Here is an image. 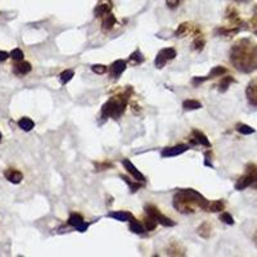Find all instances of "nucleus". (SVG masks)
Here are the masks:
<instances>
[{
    "mask_svg": "<svg viewBox=\"0 0 257 257\" xmlns=\"http://www.w3.org/2000/svg\"><path fill=\"white\" fill-rule=\"evenodd\" d=\"M210 202L194 189H181L174 196V207L180 213H194L197 210L208 211Z\"/></svg>",
    "mask_w": 257,
    "mask_h": 257,
    "instance_id": "f03ea898",
    "label": "nucleus"
},
{
    "mask_svg": "<svg viewBox=\"0 0 257 257\" xmlns=\"http://www.w3.org/2000/svg\"><path fill=\"white\" fill-rule=\"evenodd\" d=\"M91 71L98 73V75H103V73L107 72V67L103 66V64H94L93 67H91Z\"/></svg>",
    "mask_w": 257,
    "mask_h": 257,
    "instance_id": "c9c22d12",
    "label": "nucleus"
},
{
    "mask_svg": "<svg viewBox=\"0 0 257 257\" xmlns=\"http://www.w3.org/2000/svg\"><path fill=\"white\" fill-rule=\"evenodd\" d=\"M130 61L135 64H141L144 62V56L141 53V50L137 49L134 53H133L132 56H130Z\"/></svg>",
    "mask_w": 257,
    "mask_h": 257,
    "instance_id": "7c9ffc66",
    "label": "nucleus"
},
{
    "mask_svg": "<svg viewBox=\"0 0 257 257\" xmlns=\"http://www.w3.org/2000/svg\"><path fill=\"white\" fill-rule=\"evenodd\" d=\"M248 187H253L257 189V166L252 164L247 166L244 175L240 176L235 183L237 190H244Z\"/></svg>",
    "mask_w": 257,
    "mask_h": 257,
    "instance_id": "20e7f679",
    "label": "nucleus"
},
{
    "mask_svg": "<svg viewBox=\"0 0 257 257\" xmlns=\"http://www.w3.org/2000/svg\"><path fill=\"white\" fill-rule=\"evenodd\" d=\"M68 225L73 226L80 233H84L89 228V222H85L79 213H71V216L68 217Z\"/></svg>",
    "mask_w": 257,
    "mask_h": 257,
    "instance_id": "6e6552de",
    "label": "nucleus"
},
{
    "mask_svg": "<svg viewBox=\"0 0 257 257\" xmlns=\"http://www.w3.org/2000/svg\"><path fill=\"white\" fill-rule=\"evenodd\" d=\"M253 239H254V243H256V245H257V231H256V234H254Z\"/></svg>",
    "mask_w": 257,
    "mask_h": 257,
    "instance_id": "a19ab883",
    "label": "nucleus"
},
{
    "mask_svg": "<svg viewBox=\"0 0 257 257\" xmlns=\"http://www.w3.org/2000/svg\"><path fill=\"white\" fill-rule=\"evenodd\" d=\"M189 147L187 144H178V146L174 147H169V148L162 149V152H161V156L162 157H175V156L181 155V153L187 152Z\"/></svg>",
    "mask_w": 257,
    "mask_h": 257,
    "instance_id": "1a4fd4ad",
    "label": "nucleus"
},
{
    "mask_svg": "<svg viewBox=\"0 0 257 257\" xmlns=\"http://www.w3.org/2000/svg\"><path fill=\"white\" fill-rule=\"evenodd\" d=\"M176 57V50L174 48H166V49H162L156 57L155 64L157 68L165 67V64L167 63V61H171Z\"/></svg>",
    "mask_w": 257,
    "mask_h": 257,
    "instance_id": "423d86ee",
    "label": "nucleus"
},
{
    "mask_svg": "<svg viewBox=\"0 0 257 257\" xmlns=\"http://www.w3.org/2000/svg\"><path fill=\"white\" fill-rule=\"evenodd\" d=\"M230 62L242 73L257 71V44L252 39L243 38L235 41L230 49Z\"/></svg>",
    "mask_w": 257,
    "mask_h": 257,
    "instance_id": "f257e3e1",
    "label": "nucleus"
},
{
    "mask_svg": "<svg viewBox=\"0 0 257 257\" xmlns=\"http://www.w3.org/2000/svg\"><path fill=\"white\" fill-rule=\"evenodd\" d=\"M128 99V94H118L116 96H112L108 102L103 105L102 108V117L103 118H108V117H112V118H118L120 116H122V113L126 109V104H127Z\"/></svg>",
    "mask_w": 257,
    "mask_h": 257,
    "instance_id": "7ed1b4c3",
    "label": "nucleus"
},
{
    "mask_svg": "<svg viewBox=\"0 0 257 257\" xmlns=\"http://www.w3.org/2000/svg\"><path fill=\"white\" fill-rule=\"evenodd\" d=\"M114 25H116V17L112 15V12L103 17V22H102L103 31H109L111 29H113Z\"/></svg>",
    "mask_w": 257,
    "mask_h": 257,
    "instance_id": "f3484780",
    "label": "nucleus"
},
{
    "mask_svg": "<svg viewBox=\"0 0 257 257\" xmlns=\"http://www.w3.org/2000/svg\"><path fill=\"white\" fill-rule=\"evenodd\" d=\"M211 231H212V226H211V224H208L207 221H205L201 226H199L197 233H198L202 238H208L211 235Z\"/></svg>",
    "mask_w": 257,
    "mask_h": 257,
    "instance_id": "5701e85b",
    "label": "nucleus"
},
{
    "mask_svg": "<svg viewBox=\"0 0 257 257\" xmlns=\"http://www.w3.org/2000/svg\"><path fill=\"white\" fill-rule=\"evenodd\" d=\"M196 36L197 38H196V40L193 41L192 47L194 50H198V52H201V50L205 48L206 41H205V39L202 38V35H196Z\"/></svg>",
    "mask_w": 257,
    "mask_h": 257,
    "instance_id": "cd10ccee",
    "label": "nucleus"
},
{
    "mask_svg": "<svg viewBox=\"0 0 257 257\" xmlns=\"http://www.w3.org/2000/svg\"><path fill=\"white\" fill-rule=\"evenodd\" d=\"M11 58L13 59V61L16 62H20V61H24V52L21 49H13L12 52H11Z\"/></svg>",
    "mask_w": 257,
    "mask_h": 257,
    "instance_id": "72a5a7b5",
    "label": "nucleus"
},
{
    "mask_svg": "<svg viewBox=\"0 0 257 257\" xmlns=\"http://www.w3.org/2000/svg\"><path fill=\"white\" fill-rule=\"evenodd\" d=\"M121 179H122V180L125 181L126 184L128 185V188H130V190H132V193L138 192V190H139L142 187H143V183H142V181H138V180L133 181L132 179L126 178L125 175H121Z\"/></svg>",
    "mask_w": 257,
    "mask_h": 257,
    "instance_id": "aec40b11",
    "label": "nucleus"
},
{
    "mask_svg": "<svg viewBox=\"0 0 257 257\" xmlns=\"http://www.w3.org/2000/svg\"><path fill=\"white\" fill-rule=\"evenodd\" d=\"M157 220H155L153 219V217H151V216H147V219L144 220V225H146V229L147 230H149V231H152V230H155L156 228H157Z\"/></svg>",
    "mask_w": 257,
    "mask_h": 257,
    "instance_id": "2f4dec72",
    "label": "nucleus"
},
{
    "mask_svg": "<svg viewBox=\"0 0 257 257\" xmlns=\"http://www.w3.org/2000/svg\"><path fill=\"white\" fill-rule=\"evenodd\" d=\"M225 208L224 201H212L210 202V206H208V211L210 212H221Z\"/></svg>",
    "mask_w": 257,
    "mask_h": 257,
    "instance_id": "393cba45",
    "label": "nucleus"
},
{
    "mask_svg": "<svg viewBox=\"0 0 257 257\" xmlns=\"http://www.w3.org/2000/svg\"><path fill=\"white\" fill-rule=\"evenodd\" d=\"M166 253L170 254V256H184L185 254V251L183 247H180V245L178 244V243H171V244L167 247L166 249Z\"/></svg>",
    "mask_w": 257,
    "mask_h": 257,
    "instance_id": "a211bd4d",
    "label": "nucleus"
},
{
    "mask_svg": "<svg viewBox=\"0 0 257 257\" xmlns=\"http://www.w3.org/2000/svg\"><path fill=\"white\" fill-rule=\"evenodd\" d=\"M18 126H20L22 130H25V132H31L32 128H34V126H35V122H34L31 118H29V117H22V118L18 121Z\"/></svg>",
    "mask_w": 257,
    "mask_h": 257,
    "instance_id": "4be33fe9",
    "label": "nucleus"
},
{
    "mask_svg": "<svg viewBox=\"0 0 257 257\" xmlns=\"http://www.w3.org/2000/svg\"><path fill=\"white\" fill-rule=\"evenodd\" d=\"M193 29H194V26H192L190 24H183L179 26L178 30H176L175 35L176 36H184V35H187V34H189Z\"/></svg>",
    "mask_w": 257,
    "mask_h": 257,
    "instance_id": "bb28decb",
    "label": "nucleus"
},
{
    "mask_svg": "<svg viewBox=\"0 0 257 257\" xmlns=\"http://www.w3.org/2000/svg\"><path fill=\"white\" fill-rule=\"evenodd\" d=\"M237 130L243 135H249V134H253L254 133L253 127H251V126H248V125H244V123H239V125L237 126Z\"/></svg>",
    "mask_w": 257,
    "mask_h": 257,
    "instance_id": "473e14b6",
    "label": "nucleus"
},
{
    "mask_svg": "<svg viewBox=\"0 0 257 257\" xmlns=\"http://www.w3.org/2000/svg\"><path fill=\"white\" fill-rule=\"evenodd\" d=\"M245 96L249 104L257 108V77L252 79L245 89Z\"/></svg>",
    "mask_w": 257,
    "mask_h": 257,
    "instance_id": "0eeeda50",
    "label": "nucleus"
},
{
    "mask_svg": "<svg viewBox=\"0 0 257 257\" xmlns=\"http://www.w3.org/2000/svg\"><path fill=\"white\" fill-rule=\"evenodd\" d=\"M207 80H210V79H208V76H206V77H194V79L192 80V84L194 85V86H197V85H201L202 82L207 81Z\"/></svg>",
    "mask_w": 257,
    "mask_h": 257,
    "instance_id": "e433bc0d",
    "label": "nucleus"
},
{
    "mask_svg": "<svg viewBox=\"0 0 257 257\" xmlns=\"http://www.w3.org/2000/svg\"><path fill=\"white\" fill-rule=\"evenodd\" d=\"M75 76V72L72 70H64L63 72L59 75V79H61L62 84H67L68 81H71V79Z\"/></svg>",
    "mask_w": 257,
    "mask_h": 257,
    "instance_id": "c85d7f7f",
    "label": "nucleus"
},
{
    "mask_svg": "<svg viewBox=\"0 0 257 257\" xmlns=\"http://www.w3.org/2000/svg\"><path fill=\"white\" fill-rule=\"evenodd\" d=\"M8 57H11L7 52H0V62L6 61V59H8Z\"/></svg>",
    "mask_w": 257,
    "mask_h": 257,
    "instance_id": "58836bf2",
    "label": "nucleus"
},
{
    "mask_svg": "<svg viewBox=\"0 0 257 257\" xmlns=\"http://www.w3.org/2000/svg\"><path fill=\"white\" fill-rule=\"evenodd\" d=\"M0 142H2V133H0Z\"/></svg>",
    "mask_w": 257,
    "mask_h": 257,
    "instance_id": "79ce46f5",
    "label": "nucleus"
},
{
    "mask_svg": "<svg viewBox=\"0 0 257 257\" xmlns=\"http://www.w3.org/2000/svg\"><path fill=\"white\" fill-rule=\"evenodd\" d=\"M31 64L29 62L20 61L13 66V72L18 75V76H24V75H27L31 71Z\"/></svg>",
    "mask_w": 257,
    "mask_h": 257,
    "instance_id": "2eb2a0df",
    "label": "nucleus"
},
{
    "mask_svg": "<svg viewBox=\"0 0 257 257\" xmlns=\"http://www.w3.org/2000/svg\"><path fill=\"white\" fill-rule=\"evenodd\" d=\"M122 165H123V167L126 169V171L134 176L135 180L142 181V183H144V181H146V178H144L143 174H142L141 171H139V170L134 166V164H133L132 161L127 160V158H125V160H122Z\"/></svg>",
    "mask_w": 257,
    "mask_h": 257,
    "instance_id": "9b49d317",
    "label": "nucleus"
},
{
    "mask_svg": "<svg viewBox=\"0 0 257 257\" xmlns=\"http://www.w3.org/2000/svg\"><path fill=\"white\" fill-rule=\"evenodd\" d=\"M220 220H221V221L224 222V224H226V225H233L234 224L233 216H231L229 212H222L221 215H220Z\"/></svg>",
    "mask_w": 257,
    "mask_h": 257,
    "instance_id": "f704fd0d",
    "label": "nucleus"
},
{
    "mask_svg": "<svg viewBox=\"0 0 257 257\" xmlns=\"http://www.w3.org/2000/svg\"><path fill=\"white\" fill-rule=\"evenodd\" d=\"M247 29L251 30L252 32H253L254 35L257 36V6L256 8H254V13H253V17L251 18V21L248 22V25H247Z\"/></svg>",
    "mask_w": 257,
    "mask_h": 257,
    "instance_id": "c756f323",
    "label": "nucleus"
},
{
    "mask_svg": "<svg viewBox=\"0 0 257 257\" xmlns=\"http://www.w3.org/2000/svg\"><path fill=\"white\" fill-rule=\"evenodd\" d=\"M234 82H235V79H234L233 76L222 77V79L220 80L219 85H217V86H219V90L221 91V93H224V91H226L230 88V85L234 84Z\"/></svg>",
    "mask_w": 257,
    "mask_h": 257,
    "instance_id": "6ab92c4d",
    "label": "nucleus"
},
{
    "mask_svg": "<svg viewBox=\"0 0 257 257\" xmlns=\"http://www.w3.org/2000/svg\"><path fill=\"white\" fill-rule=\"evenodd\" d=\"M183 108L185 111H194V109L202 108V103L196 99H187L183 102Z\"/></svg>",
    "mask_w": 257,
    "mask_h": 257,
    "instance_id": "412c9836",
    "label": "nucleus"
},
{
    "mask_svg": "<svg viewBox=\"0 0 257 257\" xmlns=\"http://www.w3.org/2000/svg\"><path fill=\"white\" fill-rule=\"evenodd\" d=\"M190 143L194 144V146L199 144V146H203V147H206V148H210L211 147V143H210V141L207 139V137H206L203 133L198 132V130H194V132L192 133V137H190Z\"/></svg>",
    "mask_w": 257,
    "mask_h": 257,
    "instance_id": "f8f14e48",
    "label": "nucleus"
},
{
    "mask_svg": "<svg viewBox=\"0 0 257 257\" xmlns=\"http://www.w3.org/2000/svg\"><path fill=\"white\" fill-rule=\"evenodd\" d=\"M127 67V64H126V61H122V59H118V61L113 62L111 66V76L117 79V77H120L122 75L123 71L126 70Z\"/></svg>",
    "mask_w": 257,
    "mask_h": 257,
    "instance_id": "ddd939ff",
    "label": "nucleus"
},
{
    "mask_svg": "<svg viewBox=\"0 0 257 257\" xmlns=\"http://www.w3.org/2000/svg\"><path fill=\"white\" fill-rule=\"evenodd\" d=\"M112 7H113V4H112L111 0H100L99 3H98V6L95 7V9H94V15H95L96 17L103 18L104 16H107L108 13L112 12Z\"/></svg>",
    "mask_w": 257,
    "mask_h": 257,
    "instance_id": "9d476101",
    "label": "nucleus"
},
{
    "mask_svg": "<svg viewBox=\"0 0 257 257\" xmlns=\"http://www.w3.org/2000/svg\"><path fill=\"white\" fill-rule=\"evenodd\" d=\"M4 176H6L7 180L13 183V184H20L21 181L24 180V175H22V173L15 169L7 170L6 173H4Z\"/></svg>",
    "mask_w": 257,
    "mask_h": 257,
    "instance_id": "4468645a",
    "label": "nucleus"
},
{
    "mask_svg": "<svg viewBox=\"0 0 257 257\" xmlns=\"http://www.w3.org/2000/svg\"><path fill=\"white\" fill-rule=\"evenodd\" d=\"M128 229H130V231H133L134 234H143L144 233V226L135 219H133L132 221H130Z\"/></svg>",
    "mask_w": 257,
    "mask_h": 257,
    "instance_id": "b1692460",
    "label": "nucleus"
},
{
    "mask_svg": "<svg viewBox=\"0 0 257 257\" xmlns=\"http://www.w3.org/2000/svg\"><path fill=\"white\" fill-rule=\"evenodd\" d=\"M109 217H112V219L117 220V221H132L133 219H134V216H133L132 213L127 212V211H114V212H109Z\"/></svg>",
    "mask_w": 257,
    "mask_h": 257,
    "instance_id": "dca6fc26",
    "label": "nucleus"
},
{
    "mask_svg": "<svg viewBox=\"0 0 257 257\" xmlns=\"http://www.w3.org/2000/svg\"><path fill=\"white\" fill-rule=\"evenodd\" d=\"M180 2L181 0H166V6L169 7V8L174 9V8H176V7H179Z\"/></svg>",
    "mask_w": 257,
    "mask_h": 257,
    "instance_id": "4c0bfd02",
    "label": "nucleus"
},
{
    "mask_svg": "<svg viewBox=\"0 0 257 257\" xmlns=\"http://www.w3.org/2000/svg\"><path fill=\"white\" fill-rule=\"evenodd\" d=\"M226 72H228V70H226L225 67H222V66H216V67H213L212 70H211L210 75H208V79L220 77V76H222V75H225Z\"/></svg>",
    "mask_w": 257,
    "mask_h": 257,
    "instance_id": "a878e982",
    "label": "nucleus"
},
{
    "mask_svg": "<svg viewBox=\"0 0 257 257\" xmlns=\"http://www.w3.org/2000/svg\"><path fill=\"white\" fill-rule=\"evenodd\" d=\"M144 210H146L147 212V216L153 217V219L157 220V222H160L161 225H164V226H175V221L170 219V217L162 215L156 206L148 205L144 207Z\"/></svg>",
    "mask_w": 257,
    "mask_h": 257,
    "instance_id": "39448f33",
    "label": "nucleus"
},
{
    "mask_svg": "<svg viewBox=\"0 0 257 257\" xmlns=\"http://www.w3.org/2000/svg\"><path fill=\"white\" fill-rule=\"evenodd\" d=\"M234 2H238V3H247L249 0H234Z\"/></svg>",
    "mask_w": 257,
    "mask_h": 257,
    "instance_id": "ea45409f",
    "label": "nucleus"
}]
</instances>
